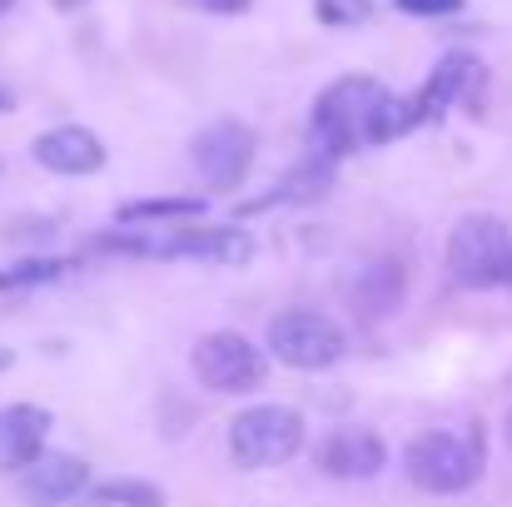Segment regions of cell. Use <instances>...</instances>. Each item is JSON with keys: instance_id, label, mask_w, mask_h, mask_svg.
<instances>
[{"instance_id": "6da1fadb", "label": "cell", "mask_w": 512, "mask_h": 507, "mask_svg": "<svg viewBox=\"0 0 512 507\" xmlns=\"http://www.w3.org/2000/svg\"><path fill=\"white\" fill-rule=\"evenodd\" d=\"M95 249L135 254V259H204L224 269H239L254 259L249 229H234V224H145V229L120 224V234H100Z\"/></svg>"}, {"instance_id": "7a4b0ae2", "label": "cell", "mask_w": 512, "mask_h": 507, "mask_svg": "<svg viewBox=\"0 0 512 507\" xmlns=\"http://www.w3.org/2000/svg\"><path fill=\"white\" fill-rule=\"evenodd\" d=\"M403 468H408V483L413 488H423L433 498H458L488 468L483 428L473 423L468 433H423V438H413L403 448Z\"/></svg>"}, {"instance_id": "3957f363", "label": "cell", "mask_w": 512, "mask_h": 507, "mask_svg": "<svg viewBox=\"0 0 512 507\" xmlns=\"http://www.w3.org/2000/svg\"><path fill=\"white\" fill-rule=\"evenodd\" d=\"M512 274V229L498 214H463L448 229V279L458 289H498Z\"/></svg>"}, {"instance_id": "277c9868", "label": "cell", "mask_w": 512, "mask_h": 507, "mask_svg": "<svg viewBox=\"0 0 512 507\" xmlns=\"http://www.w3.org/2000/svg\"><path fill=\"white\" fill-rule=\"evenodd\" d=\"M378 100H383V85H378L373 75H343V80H334V85L314 100V120H309L314 150L329 155L334 165H339L343 155H358V150H363L368 115H373Z\"/></svg>"}, {"instance_id": "5b68a950", "label": "cell", "mask_w": 512, "mask_h": 507, "mask_svg": "<svg viewBox=\"0 0 512 507\" xmlns=\"http://www.w3.org/2000/svg\"><path fill=\"white\" fill-rule=\"evenodd\" d=\"M299 448H304V418L284 403H254V408L234 413V423H229V458L244 473L279 468Z\"/></svg>"}, {"instance_id": "8992f818", "label": "cell", "mask_w": 512, "mask_h": 507, "mask_svg": "<svg viewBox=\"0 0 512 507\" xmlns=\"http://www.w3.org/2000/svg\"><path fill=\"white\" fill-rule=\"evenodd\" d=\"M189 363H194V378H199L209 393H254V388L264 383V373H269L264 348H254L249 338L234 334V329L204 334L194 343Z\"/></svg>"}, {"instance_id": "52a82bcc", "label": "cell", "mask_w": 512, "mask_h": 507, "mask_svg": "<svg viewBox=\"0 0 512 507\" xmlns=\"http://www.w3.org/2000/svg\"><path fill=\"white\" fill-rule=\"evenodd\" d=\"M269 353H274L284 368L319 373V368H334L343 358V329L329 314L284 309V314H274V324H269Z\"/></svg>"}, {"instance_id": "ba28073f", "label": "cell", "mask_w": 512, "mask_h": 507, "mask_svg": "<svg viewBox=\"0 0 512 507\" xmlns=\"http://www.w3.org/2000/svg\"><path fill=\"white\" fill-rule=\"evenodd\" d=\"M189 160L209 189H239L254 165V130L244 120H214L189 140Z\"/></svg>"}, {"instance_id": "9c48e42d", "label": "cell", "mask_w": 512, "mask_h": 507, "mask_svg": "<svg viewBox=\"0 0 512 507\" xmlns=\"http://www.w3.org/2000/svg\"><path fill=\"white\" fill-rule=\"evenodd\" d=\"M90 488V463L75 453H40L20 468V498L25 507H65Z\"/></svg>"}, {"instance_id": "30bf717a", "label": "cell", "mask_w": 512, "mask_h": 507, "mask_svg": "<svg viewBox=\"0 0 512 507\" xmlns=\"http://www.w3.org/2000/svg\"><path fill=\"white\" fill-rule=\"evenodd\" d=\"M478 85H483V65H478L473 55H443V60H438V70L428 75V85L408 100V105H413V130H418V125L443 120V110L463 105Z\"/></svg>"}, {"instance_id": "8fae6325", "label": "cell", "mask_w": 512, "mask_h": 507, "mask_svg": "<svg viewBox=\"0 0 512 507\" xmlns=\"http://www.w3.org/2000/svg\"><path fill=\"white\" fill-rule=\"evenodd\" d=\"M388 463V443L373 428H334L319 448V468L339 483H363Z\"/></svg>"}, {"instance_id": "7c38bea8", "label": "cell", "mask_w": 512, "mask_h": 507, "mask_svg": "<svg viewBox=\"0 0 512 507\" xmlns=\"http://www.w3.org/2000/svg\"><path fill=\"white\" fill-rule=\"evenodd\" d=\"M30 155L50 174H95V169H105V140L85 125H55V130L35 135Z\"/></svg>"}, {"instance_id": "4fadbf2b", "label": "cell", "mask_w": 512, "mask_h": 507, "mask_svg": "<svg viewBox=\"0 0 512 507\" xmlns=\"http://www.w3.org/2000/svg\"><path fill=\"white\" fill-rule=\"evenodd\" d=\"M348 299H353V309H358L363 324L393 319V314L403 309V299H408V269H403L398 259H373V264L358 269Z\"/></svg>"}, {"instance_id": "5bb4252c", "label": "cell", "mask_w": 512, "mask_h": 507, "mask_svg": "<svg viewBox=\"0 0 512 507\" xmlns=\"http://www.w3.org/2000/svg\"><path fill=\"white\" fill-rule=\"evenodd\" d=\"M45 433H50L45 408H35V403L0 408V473H20L25 463H35L45 453Z\"/></svg>"}, {"instance_id": "9a60e30c", "label": "cell", "mask_w": 512, "mask_h": 507, "mask_svg": "<svg viewBox=\"0 0 512 507\" xmlns=\"http://www.w3.org/2000/svg\"><path fill=\"white\" fill-rule=\"evenodd\" d=\"M329 189H334V160L319 155V150H309L299 165H289L279 174V184H274L264 199H249L244 214H259V209H274V204H314V199H324Z\"/></svg>"}, {"instance_id": "2e32d148", "label": "cell", "mask_w": 512, "mask_h": 507, "mask_svg": "<svg viewBox=\"0 0 512 507\" xmlns=\"http://www.w3.org/2000/svg\"><path fill=\"white\" fill-rule=\"evenodd\" d=\"M204 214V199L199 194H170V199H130L120 204V224H184V219H199Z\"/></svg>"}, {"instance_id": "e0dca14e", "label": "cell", "mask_w": 512, "mask_h": 507, "mask_svg": "<svg viewBox=\"0 0 512 507\" xmlns=\"http://www.w3.org/2000/svg\"><path fill=\"white\" fill-rule=\"evenodd\" d=\"M75 264L70 259H20L10 269H0V294H15V289H35V284H55L65 279Z\"/></svg>"}, {"instance_id": "ac0fdd59", "label": "cell", "mask_w": 512, "mask_h": 507, "mask_svg": "<svg viewBox=\"0 0 512 507\" xmlns=\"http://www.w3.org/2000/svg\"><path fill=\"white\" fill-rule=\"evenodd\" d=\"M90 507H165V493L155 483H135V478H120V483H105L90 493Z\"/></svg>"}, {"instance_id": "d6986e66", "label": "cell", "mask_w": 512, "mask_h": 507, "mask_svg": "<svg viewBox=\"0 0 512 507\" xmlns=\"http://www.w3.org/2000/svg\"><path fill=\"white\" fill-rule=\"evenodd\" d=\"M314 15L334 30H353L373 20V0H314Z\"/></svg>"}, {"instance_id": "ffe728a7", "label": "cell", "mask_w": 512, "mask_h": 507, "mask_svg": "<svg viewBox=\"0 0 512 507\" xmlns=\"http://www.w3.org/2000/svg\"><path fill=\"white\" fill-rule=\"evenodd\" d=\"M403 15H428V20H438V15H458L468 0H393Z\"/></svg>"}, {"instance_id": "44dd1931", "label": "cell", "mask_w": 512, "mask_h": 507, "mask_svg": "<svg viewBox=\"0 0 512 507\" xmlns=\"http://www.w3.org/2000/svg\"><path fill=\"white\" fill-rule=\"evenodd\" d=\"M189 10H204V15H244L254 0H184Z\"/></svg>"}, {"instance_id": "7402d4cb", "label": "cell", "mask_w": 512, "mask_h": 507, "mask_svg": "<svg viewBox=\"0 0 512 507\" xmlns=\"http://www.w3.org/2000/svg\"><path fill=\"white\" fill-rule=\"evenodd\" d=\"M10 110H15V95H10V90L0 85V115H10Z\"/></svg>"}, {"instance_id": "603a6c76", "label": "cell", "mask_w": 512, "mask_h": 507, "mask_svg": "<svg viewBox=\"0 0 512 507\" xmlns=\"http://www.w3.org/2000/svg\"><path fill=\"white\" fill-rule=\"evenodd\" d=\"M10 363H15V353H10V348H5V343H0V373H5V368H10Z\"/></svg>"}, {"instance_id": "cb8c5ba5", "label": "cell", "mask_w": 512, "mask_h": 507, "mask_svg": "<svg viewBox=\"0 0 512 507\" xmlns=\"http://www.w3.org/2000/svg\"><path fill=\"white\" fill-rule=\"evenodd\" d=\"M75 5H85V0H55V10H75Z\"/></svg>"}, {"instance_id": "d4e9b609", "label": "cell", "mask_w": 512, "mask_h": 507, "mask_svg": "<svg viewBox=\"0 0 512 507\" xmlns=\"http://www.w3.org/2000/svg\"><path fill=\"white\" fill-rule=\"evenodd\" d=\"M10 5H15V0H0V15H5V10H10Z\"/></svg>"}, {"instance_id": "484cf974", "label": "cell", "mask_w": 512, "mask_h": 507, "mask_svg": "<svg viewBox=\"0 0 512 507\" xmlns=\"http://www.w3.org/2000/svg\"><path fill=\"white\" fill-rule=\"evenodd\" d=\"M503 428H508V443H512V413H508V423H503Z\"/></svg>"}, {"instance_id": "4316f807", "label": "cell", "mask_w": 512, "mask_h": 507, "mask_svg": "<svg viewBox=\"0 0 512 507\" xmlns=\"http://www.w3.org/2000/svg\"><path fill=\"white\" fill-rule=\"evenodd\" d=\"M508 284H512V274H508Z\"/></svg>"}]
</instances>
